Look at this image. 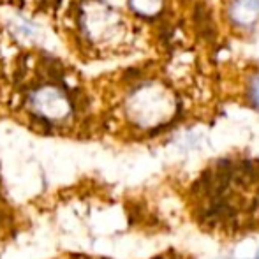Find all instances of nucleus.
Instances as JSON below:
<instances>
[{
	"instance_id": "obj_3",
	"label": "nucleus",
	"mask_w": 259,
	"mask_h": 259,
	"mask_svg": "<svg viewBox=\"0 0 259 259\" xmlns=\"http://www.w3.org/2000/svg\"><path fill=\"white\" fill-rule=\"evenodd\" d=\"M233 18L240 25H250L259 18V0H236L233 4Z\"/></svg>"
},
{
	"instance_id": "obj_1",
	"label": "nucleus",
	"mask_w": 259,
	"mask_h": 259,
	"mask_svg": "<svg viewBox=\"0 0 259 259\" xmlns=\"http://www.w3.org/2000/svg\"><path fill=\"white\" fill-rule=\"evenodd\" d=\"M83 30L92 42H104L122 30V23L109 9L103 6H92L83 14Z\"/></svg>"
},
{
	"instance_id": "obj_2",
	"label": "nucleus",
	"mask_w": 259,
	"mask_h": 259,
	"mask_svg": "<svg viewBox=\"0 0 259 259\" xmlns=\"http://www.w3.org/2000/svg\"><path fill=\"white\" fill-rule=\"evenodd\" d=\"M30 104L37 115L46 118H62L71 109L69 97L55 85H42L30 94Z\"/></svg>"
},
{
	"instance_id": "obj_6",
	"label": "nucleus",
	"mask_w": 259,
	"mask_h": 259,
	"mask_svg": "<svg viewBox=\"0 0 259 259\" xmlns=\"http://www.w3.org/2000/svg\"><path fill=\"white\" fill-rule=\"evenodd\" d=\"M256 259H259V252H257V256H256Z\"/></svg>"
},
{
	"instance_id": "obj_4",
	"label": "nucleus",
	"mask_w": 259,
	"mask_h": 259,
	"mask_svg": "<svg viewBox=\"0 0 259 259\" xmlns=\"http://www.w3.org/2000/svg\"><path fill=\"white\" fill-rule=\"evenodd\" d=\"M131 4L141 14H154L160 7V0H131Z\"/></svg>"
},
{
	"instance_id": "obj_5",
	"label": "nucleus",
	"mask_w": 259,
	"mask_h": 259,
	"mask_svg": "<svg viewBox=\"0 0 259 259\" xmlns=\"http://www.w3.org/2000/svg\"><path fill=\"white\" fill-rule=\"evenodd\" d=\"M249 94H250V99H252L254 106H256V108L259 109V74L252 79V81H250Z\"/></svg>"
}]
</instances>
